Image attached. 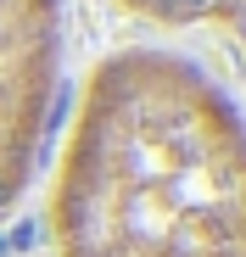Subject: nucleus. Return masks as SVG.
<instances>
[{
  "label": "nucleus",
  "instance_id": "obj_1",
  "mask_svg": "<svg viewBox=\"0 0 246 257\" xmlns=\"http://www.w3.org/2000/svg\"><path fill=\"white\" fill-rule=\"evenodd\" d=\"M51 257H246V112L168 51L123 45L78 84L51 196Z\"/></svg>",
  "mask_w": 246,
  "mask_h": 257
},
{
  "label": "nucleus",
  "instance_id": "obj_2",
  "mask_svg": "<svg viewBox=\"0 0 246 257\" xmlns=\"http://www.w3.org/2000/svg\"><path fill=\"white\" fill-rule=\"evenodd\" d=\"M62 90V0H0V212L39 157Z\"/></svg>",
  "mask_w": 246,
  "mask_h": 257
}]
</instances>
